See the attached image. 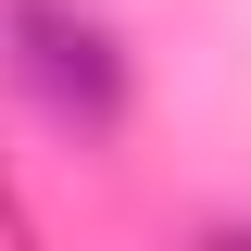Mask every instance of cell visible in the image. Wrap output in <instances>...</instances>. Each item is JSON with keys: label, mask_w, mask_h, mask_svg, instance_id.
Listing matches in <instances>:
<instances>
[{"label": "cell", "mask_w": 251, "mask_h": 251, "mask_svg": "<svg viewBox=\"0 0 251 251\" xmlns=\"http://www.w3.org/2000/svg\"><path fill=\"white\" fill-rule=\"evenodd\" d=\"M0 63L63 138H113L138 113V63H126L113 13H88V0H0Z\"/></svg>", "instance_id": "cell-1"}]
</instances>
